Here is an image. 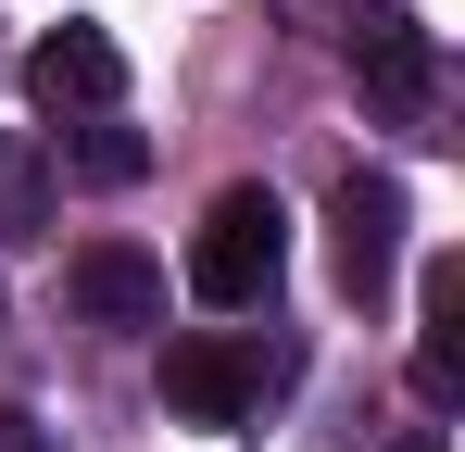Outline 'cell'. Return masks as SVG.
<instances>
[{
  "label": "cell",
  "mask_w": 465,
  "mask_h": 452,
  "mask_svg": "<svg viewBox=\"0 0 465 452\" xmlns=\"http://www.w3.org/2000/svg\"><path fill=\"white\" fill-rule=\"evenodd\" d=\"M163 402H176L189 427H239V415L264 402V365H252L239 339H214V327H202V339H163Z\"/></svg>",
  "instance_id": "277c9868"
},
{
  "label": "cell",
  "mask_w": 465,
  "mask_h": 452,
  "mask_svg": "<svg viewBox=\"0 0 465 452\" xmlns=\"http://www.w3.org/2000/svg\"><path fill=\"white\" fill-rule=\"evenodd\" d=\"M0 214H25V163L13 151H0Z\"/></svg>",
  "instance_id": "30bf717a"
},
{
  "label": "cell",
  "mask_w": 465,
  "mask_h": 452,
  "mask_svg": "<svg viewBox=\"0 0 465 452\" xmlns=\"http://www.w3.org/2000/svg\"><path fill=\"white\" fill-rule=\"evenodd\" d=\"M415 389L428 402L465 389V251H428V277H415Z\"/></svg>",
  "instance_id": "52a82bcc"
},
{
  "label": "cell",
  "mask_w": 465,
  "mask_h": 452,
  "mask_svg": "<svg viewBox=\"0 0 465 452\" xmlns=\"http://www.w3.org/2000/svg\"><path fill=\"white\" fill-rule=\"evenodd\" d=\"M327 251H340V290L378 301L390 264H402V189H390V176H340V201H327Z\"/></svg>",
  "instance_id": "5b68a950"
},
{
  "label": "cell",
  "mask_w": 465,
  "mask_h": 452,
  "mask_svg": "<svg viewBox=\"0 0 465 452\" xmlns=\"http://www.w3.org/2000/svg\"><path fill=\"white\" fill-rule=\"evenodd\" d=\"M64 301H76L88 327H163V264L126 251V239H101V251L64 264Z\"/></svg>",
  "instance_id": "8992f818"
},
{
  "label": "cell",
  "mask_w": 465,
  "mask_h": 452,
  "mask_svg": "<svg viewBox=\"0 0 465 452\" xmlns=\"http://www.w3.org/2000/svg\"><path fill=\"white\" fill-rule=\"evenodd\" d=\"M25 101H38L51 126H76V113H114V101H126V51H114V25L64 13V25L25 51Z\"/></svg>",
  "instance_id": "7a4b0ae2"
},
{
  "label": "cell",
  "mask_w": 465,
  "mask_h": 452,
  "mask_svg": "<svg viewBox=\"0 0 465 452\" xmlns=\"http://www.w3.org/2000/svg\"><path fill=\"white\" fill-rule=\"evenodd\" d=\"M290 277V214H277V189H227L202 239H189V290L214 301V314H252V301H277Z\"/></svg>",
  "instance_id": "6da1fadb"
},
{
  "label": "cell",
  "mask_w": 465,
  "mask_h": 452,
  "mask_svg": "<svg viewBox=\"0 0 465 452\" xmlns=\"http://www.w3.org/2000/svg\"><path fill=\"white\" fill-rule=\"evenodd\" d=\"M0 452H51V427H38L25 402H0Z\"/></svg>",
  "instance_id": "9c48e42d"
},
{
  "label": "cell",
  "mask_w": 465,
  "mask_h": 452,
  "mask_svg": "<svg viewBox=\"0 0 465 452\" xmlns=\"http://www.w3.org/2000/svg\"><path fill=\"white\" fill-rule=\"evenodd\" d=\"M64 163H76L88 189H139V176H152V139L114 126V113H76V126H64Z\"/></svg>",
  "instance_id": "ba28073f"
},
{
  "label": "cell",
  "mask_w": 465,
  "mask_h": 452,
  "mask_svg": "<svg viewBox=\"0 0 465 452\" xmlns=\"http://www.w3.org/2000/svg\"><path fill=\"white\" fill-rule=\"evenodd\" d=\"M402 452H440V440H428V427H415V440H402Z\"/></svg>",
  "instance_id": "8fae6325"
},
{
  "label": "cell",
  "mask_w": 465,
  "mask_h": 452,
  "mask_svg": "<svg viewBox=\"0 0 465 452\" xmlns=\"http://www.w3.org/2000/svg\"><path fill=\"white\" fill-rule=\"evenodd\" d=\"M352 75H365V101H378L390 126H428V101H440V51H428V25H415V13H365Z\"/></svg>",
  "instance_id": "3957f363"
}]
</instances>
